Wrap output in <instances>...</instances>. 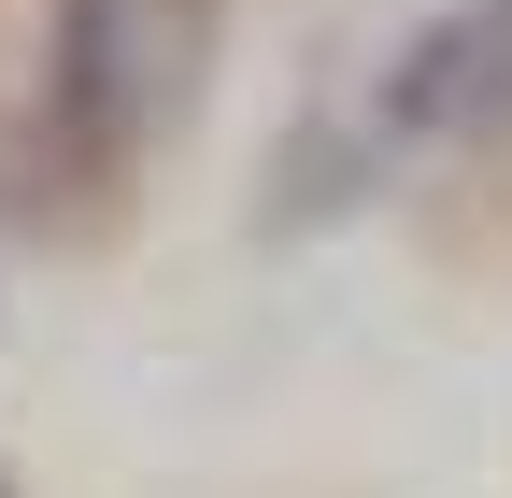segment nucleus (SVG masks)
Segmentation results:
<instances>
[{
  "label": "nucleus",
  "instance_id": "1",
  "mask_svg": "<svg viewBox=\"0 0 512 498\" xmlns=\"http://www.w3.org/2000/svg\"><path fill=\"white\" fill-rule=\"evenodd\" d=\"M200 57H214V0H57L43 72H29V171L72 200L114 185L200 100Z\"/></svg>",
  "mask_w": 512,
  "mask_h": 498
},
{
  "label": "nucleus",
  "instance_id": "2",
  "mask_svg": "<svg viewBox=\"0 0 512 498\" xmlns=\"http://www.w3.org/2000/svg\"><path fill=\"white\" fill-rule=\"evenodd\" d=\"M484 114H512V0H441L413 43H384V72L356 100H328L299 129L285 185H299V214H342L356 185L413 171L427 143H470Z\"/></svg>",
  "mask_w": 512,
  "mask_h": 498
}]
</instances>
